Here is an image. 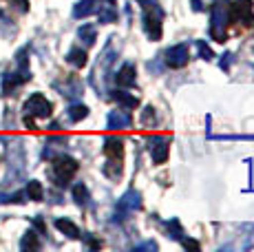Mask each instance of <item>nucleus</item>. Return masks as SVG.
Segmentation results:
<instances>
[{
	"label": "nucleus",
	"mask_w": 254,
	"mask_h": 252,
	"mask_svg": "<svg viewBox=\"0 0 254 252\" xmlns=\"http://www.w3.org/2000/svg\"><path fill=\"white\" fill-rule=\"evenodd\" d=\"M73 199H75L77 206L84 208L86 203H89V188H86L84 184H75V186H73Z\"/></svg>",
	"instance_id": "aec40b11"
},
{
	"label": "nucleus",
	"mask_w": 254,
	"mask_h": 252,
	"mask_svg": "<svg viewBox=\"0 0 254 252\" xmlns=\"http://www.w3.org/2000/svg\"><path fill=\"white\" fill-rule=\"evenodd\" d=\"M157 246L153 244V241H148V244H141V246H137V250H155Z\"/></svg>",
	"instance_id": "bb28decb"
},
{
	"label": "nucleus",
	"mask_w": 254,
	"mask_h": 252,
	"mask_svg": "<svg viewBox=\"0 0 254 252\" xmlns=\"http://www.w3.org/2000/svg\"><path fill=\"white\" fill-rule=\"evenodd\" d=\"M38 246H40V241H38V235L33 230L24 232L22 241H20V248L22 250H38Z\"/></svg>",
	"instance_id": "412c9836"
},
{
	"label": "nucleus",
	"mask_w": 254,
	"mask_h": 252,
	"mask_svg": "<svg viewBox=\"0 0 254 252\" xmlns=\"http://www.w3.org/2000/svg\"><path fill=\"white\" fill-rule=\"evenodd\" d=\"M104 155H106V164H104V175L106 177H120L122 175V155H124V139L111 135L104 139Z\"/></svg>",
	"instance_id": "f257e3e1"
},
{
	"label": "nucleus",
	"mask_w": 254,
	"mask_h": 252,
	"mask_svg": "<svg viewBox=\"0 0 254 252\" xmlns=\"http://www.w3.org/2000/svg\"><path fill=\"white\" fill-rule=\"evenodd\" d=\"M106 122H109L111 130H120V128H128V126L133 124V118H130V113H126V111H111Z\"/></svg>",
	"instance_id": "f8f14e48"
},
{
	"label": "nucleus",
	"mask_w": 254,
	"mask_h": 252,
	"mask_svg": "<svg viewBox=\"0 0 254 252\" xmlns=\"http://www.w3.org/2000/svg\"><path fill=\"white\" fill-rule=\"evenodd\" d=\"M22 111H24V118H31V120H33V118H38V120H47V118H51L53 106H51V102H49L45 95L33 93L31 98L24 102Z\"/></svg>",
	"instance_id": "39448f33"
},
{
	"label": "nucleus",
	"mask_w": 254,
	"mask_h": 252,
	"mask_svg": "<svg viewBox=\"0 0 254 252\" xmlns=\"http://www.w3.org/2000/svg\"><path fill=\"white\" fill-rule=\"evenodd\" d=\"M77 168H80V164L75 162L73 157H58L56 162H53V171H51V177L53 182H56V186H69V182L73 177H75Z\"/></svg>",
	"instance_id": "7ed1b4c3"
},
{
	"label": "nucleus",
	"mask_w": 254,
	"mask_h": 252,
	"mask_svg": "<svg viewBox=\"0 0 254 252\" xmlns=\"http://www.w3.org/2000/svg\"><path fill=\"white\" fill-rule=\"evenodd\" d=\"M223 58H226V60H221V69H228V66H230V53H226V56H223Z\"/></svg>",
	"instance_id": "cd10ccee"
},
{
	"label": "nucleus",
	"mask_w": 254,
	"mask_h": 252,
	"mask_svg": "<svg viewBox=\"0 0 254 252\" xmlns=\"http://www.w3.org/2000/svg\"><path fill=\"white\" fill-rule=\"evenodd\" d=\"M139 122L144 124V126L155 124V109H153V106H146V109L141 111V118H139Z\"/></svg>",
	"instance_id": "5701e85b"
},
{
	"label": "nucleus",
	"mask_w": 254,
	"mask_h": 252,
	"mask_svg": "<svg viewBox=\"0 0 254 252\" xmlns=\"http://www.w3.org/2000/svg\"><path fill=\"white\" fill-rule=\"evenodd\" d=\"M135 80H137V71H135V64H130V62H126V64H122V69L117 71L115 75V82L120 86H133Z\"/></svg>",
	"instance_id": "ddd939ff"
},
{
	"label": "nucleus",
	"mask_w": 254,
	"mask_h": 252,
	"mask_svg": "<svg viewBox=\"0 0 254 252\" xmlns=\"http://www.w3.org/2000/svg\"><path fill=\"white\" fill-rule=\"evenodd\" d=\"M230 22V11L223 7L221 0L212 4V16H210V38L217 42H226V27Z\"/></svg>",
	"instance_id": "f03ea898"
},
{
	"label": "nucleus",
	"mask_w": 254,
	"mask_h": 252,
	"mask_svg": "<svg viewBox=\"0 0 254 252\" xmlns=\"http://www.w3.org/2000/svg\"><path fill=\"white\" fill-rule=\"evenodd\" d=\"M117 49H120V45H117V38H111V42L104 47V51H102L100 60H97L95 64V71H93V77H100L102 82L106 80V73L111 71V66H113L115 58H117Z\"/></svg>",
	"instance_id": "0eeeda50"
},
{
	"label": "nucleus",
	"mask_w": 254,
	"mask_h": 252,
	"mask_svg": "<svg viewBox=\"0 0 254 252\" xmlns=\"http://www.w3.org/2000/svg\"><path fill=\"white\" fill-rule=\"evenodd\" d=\"M141 22H144V31L150 40L157 42L162 38V11L159 7H141Z\"/></svg>",
	"instance_id": "423d86ee"
},
{
	"label": "nucleus",
	"mask_w": 254,
	"mask_h": 252,
	"mask_svg": "<svg viewBox=\"0 0 254 252\" xmlns=\"http://www.w3.org/2000/svg\"><path fill=\"white\" fill-rule=\"evenodd\" d=\"M197 49H199V56H201L203 60H212V58H214L212 49H210V47L203 40H197Z\"/></svg>",
	"instance_id": "b1692460"
},
{
	"label": "nucleus",
	"mask_w": 254,
	"mask_h": 252,
	"mask_svg": "<svg viewBox=\"0 0 254 252\" xmlns=\"http://www.w3.org/2000/svg\"><path fill=\"white\" fill-rule=\"evenodd\" d=\"M66 62L73 64L75 69H82V66H86V51L80 49V47H73V49H69V53H66Z\"/></svg>",
	"instance_id": "dca6fc26"
},
{
	"label": "nucleus",
	"mask_w": 254,
	"mask_h": 252,
	"mask_svg": "<svg viewBox=\"0 0 254 252\" xmlns=\"http://www.w3.org/2000/svg\"><path fill=\"white\" fill-rule=\"evenodd\" d=\"M86 115H89V109H86L84 104L69 106V120H71V122H80V120H84Z\"/></svg>",
	"instance_id": "4be33fe9"
},
{
	"label": "nucleus",
	"mask_w": 254,
	"mask_h": 252,
	"mask_svg": "<svg viewBox=\"0 0 254 252\" xmlns=\"http://www.w3.org/2000/svg\"><path fill=\"white\" fill-rule=\"evenodd\" d=\"M141 208V197L137 190H128L122 195V199L117 201V208H115V217H120V219H126L128 215H133L135 210H139Z\"/></svg>",
	"instance_id": "1a4fd4ad"
},
{
	"label": "nucleus",
	"mask_w": 254,
	"mask_h": 252,
	"mask_svg": "<svg viewBox=\"0 0 254 252\" xmlns=\"http://www.w3.org/2000/svg\"><path fill=\"white\" fill-rule=\"evenodd\" d=\"M24 195H27L29 199H33V201H42V197H45L42 184L36 182V179H31V182L27 184V190H24Z\"/></svg>",
	"instance_id": "6ab92c4d"
},
{
	"label": "nucleus",
	"mask_w": 254,
	"mask_h": 252,
	"mask_svg": "<svg viewBox=\"0 0 254 252\" xmlns=\"http://www.w3.org/2000/svg\"><path fill=\"white\" fill-rule=\"evenodd\" d=\"M77 38H80V40L84 42L86 47L95 45V40H97V29L93 27V25H82L80 29H77Z\"/></svg>",
	"instance_id": "f3484780"
},
{
	"label": "nucleus",
	"mask_w": 254,
	"mask_h": 252,
	"mask_svg": "<svg viewBox=\"0 0 254 252\" xmlns=\"http://www.w3.org/2000/svg\"><path fill=\"white\" fill-rule=\"evenodd\" d=\"M56 228L62 232V235H66L69 239H80V228L73 224L71 219H56Z\"/></svg>",
	"instance_id": "2eb2a0df"
},
{
	"label": "nucleus",
	"mask_w": 254,
	"mask_h": 252,
	"mask_svg": "<svg viewBox=\"0 0 254 252\" xmlns=\"http://www.w3.org/2000/svg\"><path fill=\"white\" fill-rule=\"evenodd\" d=\"M182 244L186 246V248H192V250H199V244H197V241H192V239H182Z\"/></svg>",
	"instance_id": "a878e982"
},
{
	"label": "nucleus",
	"mask_w": 254,
	"mask_h": 252,
	"mask_svg": "<svg viewBox=\"0 0 254 252\" xmlns=\"http://www.w3.org/2000/svg\"><path fill=\"white\" fill-rule=\"evenodd\" d=\"M146 144H148V153L155 164H164L166 159H168L170 137H166V135H150V137L146 139Z\"/></svg>",
	"instance_id": "6e6552de"
},
{
	"label": "nucleus",
	"mask_w": 254,
	"mask_h": 252,
	"mask_svg": "<svg viewBox=\"0 0 254 252\" xmlns=\"http://www.w3.org/2000/svg\"><path fill=\"white\" fill-rule=\"evenodd\" d=\"M113 98L117 104H122L124 109H135V106L139 104V100L135 98V95H130V93H126V91H115L113 93Z\"/></svg>",
	"instance_id": "a211bd4d"
},
{
	"label": "nucleus",
	"mask_w": 254,
	"mask_h": 252,
	"mask_svg": "<svg viewBox=\"0 0 254 252\" xmlns=\"http://www.w3.org/2000/svg\"><path fill=\"white\" fill-rule=\"evenodd\" d=\"M230 22H243V25H252V2L250 0H237L230 4Z\"/></svg>",
	"instance_id": "9d476101"
},
{
	"label": "nucleus",
	"mask_w": 254,
	"mask_h": 252,
	"mask_svg": "<svg viewBox=\"0 0 254 252\" xmlns=\"http://www.w3.org/2000/svg\"><path fill=\"white\" fill-rule=\"evenodd\" d=\"M27 51H20L18 53V71L16 73H4L2 75V95H11V91L16 89V86L24 84V82L31 77L29 73V66H27Z\"/></svg>",
	"instance_id": "20e7f679"
},
{
	"label": "nucleus",
	"mask_w": 254,
	"mask_h": 252,
	"mask_svg": "<svg viewBox=\"0 0 254 252\" xmlns=\"http://www.w3.org/2000/svg\"><path fill=\"white\" fill-rule=\"evenodd\" d=\"M11 2H16V7L20 9L22 13H24V11H29V2H27V0H11Z\"/></svg>",
	"instance_id": "393cba45"
},
{
	"label": "nucleus",
	"mask_w": 254,
	"mask_h": 252,
	"mask_svg": "<svg viewBox=\"0 0 254 252\" xmlns=\"http://www.w3.org/2000/svg\"><path fill=\"white\" fill-rule=\"evenodd\" d=\"M97 7H100V0H80V2L73 7V16L86 18V16H91V13H95Z\"/></svg>",
	"instance_id": "4468645a"
},
{
	"label": "nucleus",
	"mask_w": 254,
	"mask_h": 252,
	"mask_svg": "<svg viewBox=\"0 0 254 252\" xmlns=\"http://www.w3.org/2000/svg\"><path fill=\"white\" fill-rule=\"evenodd\" d=\"M188 58H190L188 45H175L166 51V64L170 69H182V66L188 64Z\"/></svg>",
	"instance_id": "9b49d317"
}]
</instances>
